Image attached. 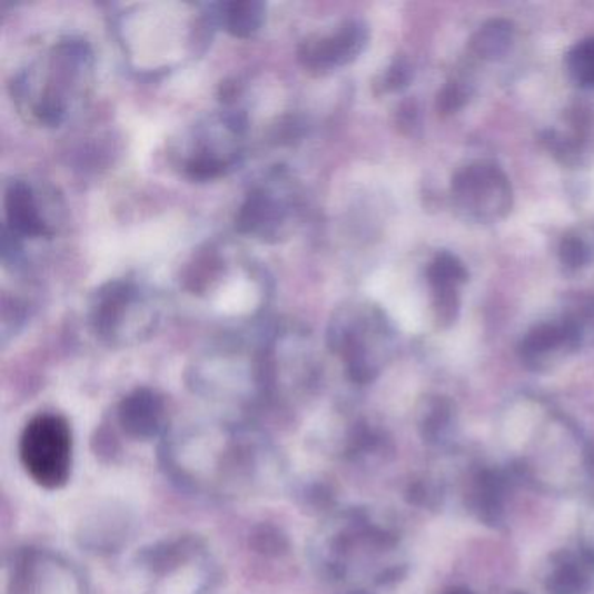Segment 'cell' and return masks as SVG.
I'll use <instances>...</instances> for the list:
<instances>
[{"label": "cell", "mask_w": 594, "mask_h": 594, "mask_svg": "<svg viewBox=\"0 0 594 594\" xmlns=\"http://www.w3.org/2000/svg\"><path fill=\"white\" fill-rule=\"evenodd\" d=\"M590 248H587L586 242L581 237H563L562 245H560V260H562L566 269H583L587 261H590Z\"/></svg>", "instance_id": "ac0fdd59"}, {"label": "cell", "mask_w": 594, "mask_h": 594, "mask_svg": "<svg viewBox=\"0 0 594 594\" xmlns=\"http://www.w3.org/2000/svg\"><path fill=\"white\" fill-rule=\"evenodd\" d=\"M215 24L237 39H249L266 23L267 6L258 0H232L209 6Z\"/></svg>", "instance_id": "4fadbf2b"}, {"label": "cell", "mask_w": 594, "mask_h": 594, "mask_svg": "<svg viewBox=\"0 0 594 594\" xmlns=\"http://www.w3.org/2000/svg\"><path fill=\"white\" fill-rule=\"evenodd\" d=\"M39 194L27 180L9 181L4 192L6 230L18 239L51 237L55 227L46 218Z\"/></svg>", "instance_id": "7c38bea8"}, {"label": "cell", "mask_w": 594, "mask_h": 594, "mask_svg": "<svg viewBox=\"0 0 594 594\" xmlns=\"http://www.w3.org/2000/svg\"><path fill=\"white\" fill-rule=\"evenodd\" d=\"M467 91L458 82H448L438 95V110L442 113H454L464 107Z\"/></svg>", "instance_id": "ffe728a7"}, {"label": "cell", "mask_w": 594, "mask_h": 594, "mask_svg": "<svg viewBox=\"0 0 594 594\" xmlns=\"http://www.w3.org/2000/svg\"><path fill=\"white\" fill-rule=\"evenodd\" d=\"M258 442L239 430L184 433L169 443V464L194 483L242 482L258 471Z\"/></svg>", "instance_id": "7a4b0ae2"}, {"label": "cell", "mask_w": 594, "mask_h": 594, "mask_svg": "<svg viewBox=\"0 0 594 594\" xmlns=\"http://www.w3.org/2000/svg\"><path fill=\"white\" fill-rule=\"evenodd\" d=\"M387 328L389 325L377 307L350 304L338 309L329 321V346L340 354L354 374H363L369 366L372 341L384 337Z\"/></svg>", "instance_id": "ba28073f"}, {"label": "cell", "mask_w": 594, "mask_h": 594, "mask_svg": "<svg viewBox=\"0 0 594 594\" xmlns=\"http://www.w3.org/2000/svg\"><path fill=\"white\" fill-rule=\"evenodd\" d=\"M412 79L410 65L406 60H396L390 65L389 72L386 73L384 86L387 91H398V89L406 88Z\"/></svg>", "instance_id": "44dd1931"}, {"label": "cell", "mask_w": 594, "mask_h": 594, "mask_svg": "<svg viewBox=\"0 0 594 594\" xmlns=\"http://www.w3.org/2000/svg\"><path fill=\"white\" fill-rule=\"evenodd\" d=\"M455 208L469 220L488 221L506 217L513 205L509 178L492 162H474L452 181Z\"/></svg>", "instance_id": "52a82bcc"}, {"label": "cell", "mask_w": 594, "mask_h": 594, "mask_svg": "<svg viewBox=\"0 0 594 594\" xmlns=\"http://www.w3.org/2000/svg\"><path fill=\"white\" fill-rule=\"evenodd\" d=\"M6 594H85V583L70 563L30 551L9 566Z\"/></svg>", "instance_id": "30bf717a"}, {"label": "cell", "mask_w": 594, "mask_h": 594, "mask_svg": "<svg viewBox=\"0 0 594 594\" xmlns=\"http://www.w3.org/2000/svg\"><path fill=\"white\" fill-rule=\"evenodd\" d=\"M20 461L37 485L49 491L67 485L73 462L69 422L57 414L36 415L21 433Z\"/></svg>", "instance_id": "5b68a950"}, {"label": "cell", "mask_w": 594, "mask_h": 594, "mask_svg": "<svg viewBox=\"0 0 594 594\" xmlns=\"http://www.w3.org/2000/svg\"><path fill=\"white\" fill-rule=\"evenodd\" d=\"M427 277H429L433 291L458 289V286L467 281V269L455 255L442 251L430 264Z\"/></svg>", "instance_id": "9a60e30c"}, {"label": "cell", "mask_w": 594, "mask_h": 594, "mask_svg": "<svg viewBox=\"0 0 594 594\" xmlns=\"http://www.w3.org/2000/svg\"><path fill=\"white\" fill-rule=\"evenodd\" d=\"M147 565L152 581L150 594H197L208 583V558L197 546L165 551L157 562L150 558Z\"/></svg>", "instance_id": "8fae6325"}, {"label": "cell", "mask_w": 594, "mask_h": 594, "mask_svg": "<svg viewBox=\"0 0 594 594\" xmlns=\"http://www.w3.org/2000/svg\"><path fill=\"white\" fill-rule=\"evenodd\" d=\"M245 145V113L234 110L211 113L187 129L178 140L175 165L190 180H215L239 166Z\"/></svg>", "instance_id": "3957f363"}, {"label": "cell", "mask_w": 594, "mask_h": 594, "mask_svg": "<svg viewBox=\"0 0 594 594\" xmlns=\"http://www.w3.org/2000/svg\"><path fill=\"white\" fill-rule=\"evenodd\" d=\"M300 211V196L291 178L276 171L249 190L237 214V230L261 242L281 241L294 232Z\"/></svg>", "instance_id": "8992f818"}, {"label": "cell", "mask_w": 594, "mask_h": 594, "mask_svg": "<svg viewBox=\"0 0 594 594\" xmlns=\"http://www.w3.org/2000/svg\"><path fill=\"white\" fill-rule=\"evenodd\" d=\"M534 424L535 417L532 412L519 410L511 415L506 424V430H504V439H506L507 446L514 448V451L522 448L526 439L531 438Z\"/></svg>", "instance_id": "e0dca14e"}, {"label": "cell", "mask_w": 594, "mask_h": 594, "mask_svg": "<svg viewBox=\"0 0 594 594\" xmlns=\"http://www.w3.org/2000/svg\"><path fill=\"white\" fill-rule=\"evenodd\" d=\"M161 319L156 295L135 279L105 283L89 304L92 331L107 346L125 347L150 337Z\"/></svg>", "instance_id": "277c9868"}, {"label": "cell", "mask_w": 594, "mask_h": 594, "mask_svg": "<svg viewBox=\"0 0 594 594\" xmlns=\"http://www.w3.org/2000/svg\"><path fill=\"white\" fill-rule=\"evenodd\" d=\"M514 39V24L509 20H491L483 23L473 39H471V49H473L483 60H498L509 51Z\"/></svg>", "instance_id": "5bb4252c"}, {"label": "cell", "mask_w": 594, "mask_h": 594, "mask_svg": "<svg viewBox=\"0 0 594 594\" xmlns=\"http://www.w3.org/2000/svg\"><path fill=\"white\" fill-rule=\"evenodd\" d=\"M88 42L65 37L30 61L12 81L18 109L37 125L60 126L88 95L92 79Z\"/></svg>", "instance_id": "6da1fadb"}, {"label": "cell", "mask_w": 594, "mask_h": 594, "mask_svg": "<svg viewBox=\"0 0 594 594\" xmlns=\"http://www.w3.org/2000/svg\"><path fill=\"white\" fill-rule=\"evenodd\" d=\"M566 65L581 88L594 89V37L577 42L566 55Z\"/></svg>", "instance_id": "2e32d148"}, {"label": "cell", "mask_w": 594, "mask_h": 594, "mask_svg": "<svg viewBox=\"0 0 594 594\" xmlns=\"http://www.w3.org/2000/svg\"><path fill=\"white\" fill-rule=\"evenodd\" d=\"M434 294V313L436 321L442 328L452 326L457 319L461 300H458L457 289H438Z\"/></svg>", "instance_id": "d6986e66"}, {"label": "cell", "mask_w": 594, "mask_h": 594, "mask_svg": "<svg viewBox=\"0 0 594 594\" xmlns=\"http://www.w3.org/2000/svg\"><path fill=\"white\" fill-rule=\"evenodd\" d=\"M368 39V24L358 18H350L331 29L306 37L298 46V60L310 72H334L358 60Z\"/></svg>", "instance_id": "9c48e42d"}]
</instances>
